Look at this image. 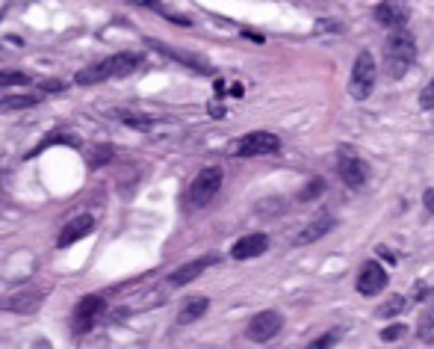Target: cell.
Wrapping results in <instances>:
<instances>
[{"label":"cell","mask_w":434,"mask_h":349,"mask_svg":"<svg viewBox=\"0 0 434 349\" xmlns=\"http://www.w3.org/2000/svg\"><path fill=\"white\" fill-rule=\"evenodd\" d=\"M42 101L39 95H9L0 98V110H27V107H36Z\"/></svg>","instance_id":"cell-20"},{"label":"cell","mask_w":434,"mask_h":349,"mask_svg":"<svg viewBox=\"0 0 434 349\" xmlns=\"http://www.w3.org/2000/svg\"><path fill=\"white\" fill-rule=\"evenodd\" d=\"M405 311V296H390L381 308H378V317H384V320H390V317H399V314Z\"/></svg>","instance_id":"cell-23"},{"label":"cell","mask_w":434,"mask_h":349,"mask_svg":"<svg viewBox=\"0 0 434 349\" xmlns=\"http://www.w3.org/2000/svg\"><path fill=\"white\" fill-rule=\"evenodd\" d=\"M219 190H221V169L219 166L201 169L195 174V181L189 184V190H186V207H192V211L207 207L219 195Z\"/></svg>","instance_id":"cell-3"},{"label":"cell","mask_w":434,"mask_h":349,"mask_svg":"<svg viewBox=\"0 0 434 349\" xmlns=\"http://www.w3.org/2000/svg\"><path fill=\"white\" fill-rule=\"evenodd\" d=\"M431 293V287L426 285V281H417V290H414V302H419V299H426Z\"/></svg>","instance_id":"cell-30"},{"label":"cell","mask_w":434,"mask_h":349,"mask_svg":"<svg viewBox=\"0 0 434 349\" xmlns=\"http://www.w3.org/2000/svg\"><path fill=\"white\" fill-rule=\"evenodd\" d=\"M334 228V216L331 213H319V216H314L302 231H298V237H296V246H307V243H316V240H322L328 231Z\"/></svg>","instance_id":"cell-16"},{"label":"cell","mask_w":434,"mask_h":349,"mask_svg":"<svg viewBox=\"0 0 434 349\" xmlns=\"http://www.w3.org/2000/svg\"><path fill=\"white\" fill-rule=\"evenodd\" d=\"M266 249H269V237L266 234H248L233 243L230 249V258L233 260H251V258H260Z\"/></svg>","instance_id":"cell-15"},{"label":"cell","mask_w":434,"mask_h":349,"mask_svg":"<svg viewBox=\"0 0 434 349\" xmlns=\"http://www.w3.org/2000/svg\"><path fill=\"white\" fill-rule=\"evenodd\" d=\"M257 211H260V213H266V216H269V213H281V211H284V202H281V199H275V202H263V204H257Z\"/></svg>","instance_id":"cell-29"},{"label":"cell","mask_w":434,"mask_h":349,"mask_svg":"<svg viewBox=\"0 0 434 349\" xmlns=\"http://www.w3.org/2000/svg\"><path fill=\"white\" fill-rule=\"evenodd\" d=\"M375 78H378V69H375V57L370 51H361L358 60L352 65V80H349V92L352 98L358 101H366L372 95V86H375Z\"/></svg>","instance_id":"cell-4"},{"label":"cell","mask_w":434,"mask_h":349,"mask_svg":"<svg viewBox=\"0 0 434 349\" xmlns=\"http://www.w3.org/2000/svg\"><path fill=\"white\" fill-rule=\"evenodd\" d=\"M408 329L405 325H390V329H384L381 332V341H387V343H393V341H399V337H402Z\"/></svg>","instance_id":"cell-28"},{"label":"cell","mask_w":434,"mask_h":349,"mask_svg":"<svg viewBox=\"0 0 434 349\" xmlns=\"http://www.w3.org/2000/svg\"><path fill=\"white\" fill-rule=\"evenodd\" d=\"M340 337H343V329H331V332H325V334L314 337V341H310L305 349H331V346L340 343Z\"/></svg>","instance_id":"cell-21"},{"label":"cell","mask_w":434,"mask_h":349,"mask_svg":"<svg viewBox=\"0 0 434 349\" xmlns=\"http://www.w3.org/2000/svg\"><path fill=\"white\" fill-rule=\"evenodd\" d=\"M281 151V139L275 134H266V130H251V134L239 136L233 143V154L237 157H263V154H275Z\"/></svg>","instance_id":"cell-5"},{"label":"cell","mask_w":434,"mask_h":349,"mask_svg":"<svg viewBox=\"0 0 434 349\" xmlns=\"http://www.w3.org/2000/svg\"><path fill=\"white\" fill-rule=\"evenodd\" d=\"M142 53L136 51H121V53H113V57H107L101 62L89 65V69L77 71L74 83L77 86H92V83H104V80H113V78H127L142 65Z\"/></svg>","instance_id":"cell-1"},{"label":"cell","mask_w":434,"mask_h":349,"mask_svg":"<svg viewBox=\"0 0 434 349\" xmlns=\"http://www.w3.org/2000/svg\"><path fill=\"white\" fill-rule=\"evenodd\" d=\"M281 329H284V314L281 311H260V314H254L251 317L246 337L254 343H266V341H272L275 334H281Z\"/></svg>","instance_id":"cell-8"},{"label":"cell","mask_w":434,"mask_h":349,"mask_svg":"<svg viewBox=\"0 0 434 349\" xmlns=\"http://www.w3.org/2000/svg\"><path fill=\"white\" fill-rule=\"evenodd\" d=\"M337 172H340L343 184H346V187H352V190H361L363 184H366V163H363L361 157H354L349 148L340 154V160H337Z\"/></svg>","instance_id":"cell-10"},{"label":"cell","mask_w":434,"mask_h":349,"mask_svg":"<svg viewBox=\"0 0 434 349\" xmlns=\"http://www.w3.org/2000/svg\"><path fill=\"white\" fill-rule=\"evenodd\" d=\"M148 48H154V51H160L163 57H169V60H174V62H183V65H189V69H195V71H210V65L201 60V57H195V53H189V51H181V48H174V45H165V42H157V39H148Z\"/></svg>","instance_id":"cell-14"},{"label":"cell","mask_w":434,"mask_h":349,"mask_svg":"<svg viewBox=\"0 0 434 349\" xmlns=\"http://www.w3.org/2000/svg\"><path fill=\"white\" fill-rule=\"evenodd\" d=\"M375 21L387 30H405V24L410 21V6L408 0H384V3L375 6Z\"/></svg>","instance_id":"cell-9"},{"label":"cell","mask_w":434,"mask_h":349,"mask_svg":"<svg viewBox=\"0 0 434 349\" xmlns=\"http://www.w3.org/2000/svg\"><path fill=\"white\" fill-rule=\"evenodd\" d=\"M109 160H113V148L109 145H92V151H89V169H101Z\"/></svg>","instance_id":"cell-22"},{"label":"cell","mask_w":434,"mask_h":349,"mask_svg":"<svg viewBox=\"0 0 434 349\" xmlns=\"http://www.w3.org/2000/svg\"><path fill=\"white\" fill-rule=\"evenodd\" d=\"M431 332H434V308L422 314V320H419V337L422 341H428Z\"/></svg>","instance_id":"cell-26"},{"label":"cell","mask_w":434,"mask_h":349,"mask_svg":"<svg viewBox=\"0 0 434 349\" xmlns=\"http://www.w3.org/2000/svg\"><path fill=\"white\" fill-rule=\"evenodd\" d=\"M417 60V39L414 33L408 30H393L387 36V45H384V71L390 74L393 80H399L402 74L414 65Z\"/></svg>","instance_id":"cell-2"},{"label":"cell","mask_w":434,"mask_h":349,"mask_svg":"<svg viewBox=\"0 0 434 349\" xmlns=\"http://www.w3.org/2000/svg\"><path fill=\"white\" fill-rule=\"evenodd\" d=\"M127 3H133V6H142V9H151V12H160L163 18L174 21V24H183V27H189V18H186V15H177V12H172V9H165V6H163V0H127Z\"/></svg>","instance_id":"cell-18"},{"label":"cell","mask_w":434,"mask_h":349,"mask_svg":"<svg viewBox=\"0 0 434 349\" xmlns=\"http://www.w3.org/2000/svg\"><path fill=\"white\" fill-rule=\"evenodd\" d=\"M419 104L426 107V110H434V78H431V83L422 89V95H419Z\"/></svg>","instance_id":"cell-27"},{"label":"cell","mask_w":434,"mask_h":349,"mask_svg":"<svg viewBox=\"0 0 434 349\" xmlns=\"http://www.w3.org/2000/svg\"><path fill=\"white\" fill-rule=\"evenodd\" d=\"M95 231V216L92 213H77L71 216L69 222H65V228L60 231V240H57V246L65 249V246H74L77 240H83Z\"/></svg>","instance_id":"cell-12"},{"label":"cell","mask_w":434,"mask_h":349,"mask_svg":"<svg viewBox=\"0 0 434 349\" xmlns=\"http://www.w3.org/2000/svg\"><path fill=\"white\" fill-rule=\"evenodd\" d=\"M207 308H210V299H204V296L186 299L183 308H181V314H177V325H189V323L201 320L204 314H207Z\"/></svg>","instance_id":"cell-17"},{"label":"cell","mask_w":434,"mask_h":349,"mask_svg":"<svg viewBox=\"0 0 434 349\" xmlns=\"http://www.w3.org/2000/svg\"><path fill=\"white\" fill-rule=\"evenodd\" d=\"M358 293H363V296H375V293H381L387 287V272L381 264H375V260H366V264L361 267L358 272Z\"/></svg>","instance_id":"cell-11"},{"label":"cell","mask_w":434,"mask_h":349,"mask_svg":"<svg viewBox=\"0 0 434 349\" xmlns=\"http://www.w3.org/2000/svg\"><path fill=\"white\" fill-rule=\"evenodd\" d=\"M44 296H48V287L24 285V287H18V290L9 293L0 308L9 311V314H33V311H36L39 305L44 302Z\"/></svg>","instance_id":"cell-7"},{"label":"cell","mask_w":434,"mask_h":349,"mask_svg":"<svg viewBox=\"0 0 434 349\" xmlns=\"http://www.w3.org/2000/svg\"><path fill=\"white\" fill-rule=\"evenodd\" d=\"M213 264H216V255H204V258L189 260V264H183L181 269H174L169 276V287H186L189 281H195L207 267H213Z\"/></svg>","instance_id":"cell-13"},{"label":"cell","mask_w":434,"mask_h":349,"mask_svg":"<svg viewBox=\"0 0 434 349\" xmlns=\"http://www.w3.org/2000/svg\"><path fill=\"white\" fill-rule=\"evenodd\" d=\"M322 190H325V181H322V178H314L302 193H298V199H302V202H310V199H316V195H322Z\"/></svg>","instance_id":"cell-25"},{"label":"cell","mask_w":434,"mask_h":349,"mask_svg":"<svg viewBox=\"0 0 434 349\" xmlns=\"http://www.w3.org/2000/svg\"><path fill=\"white\" fill-rule=\"evenodd\" d=\"M24 83H30V74H24V71H0V89L24 86Z\"/></svg>","instance_id":"cell-24"},{"label":"cell","mask_w":434,"mask_h":349,"mask_svg":"<svg viewBox=\"0 0 434 349\" xmlns=\"http://www.w3.org/2000/svg\"><path fill=\"white\" fill-rule=\"evenodd\" d=\"M422 202H426V207H428V211L434 213V190H428L426 195H422Z\"/></svg>","instance_id":"cell-31"},{"label":"cell","mask_w":434,"mask_h":349,"mask_svg":"<svg viewBox=\"0 0 434 349\" xmlns=\"http://www.w3.org/2000/svg\"><path fill=\"white\" fill-rule=\"evenodd\" d=\"M121 122H125L127 127H133V130H145V134H148V130H154L157 127V118H151V116H142V113H130V110H118L116 113Z\"/></svg>","instance_id":"cell-19"},{"label":"cell","mask_w":434,"mask_h":349,"mask_svg":"<svg viewBox=\"0 0 434 349\" xmlns=\"http://www.w3.org/2000/svg\"><path fill=\"white\" fill-rule=\"evenodd\" d=\"M104 311H107L104 296H98V293H92V296H83L80 302H77L74 314H71V329H74V334H86L98 320H101Z\"/></svg>","instance_id":"cell-6"}]
</instances>
